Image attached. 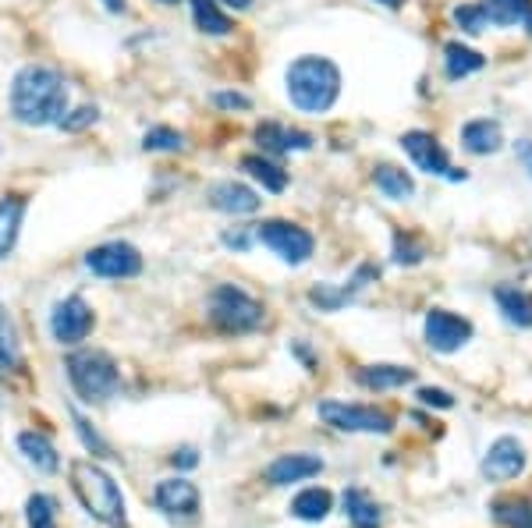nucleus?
<instances>
[{
  "label": "nucleus",
  "instance_id": "f257e3e1",
  "mask_svg": "<svg viewBox=\"0 0 532 528\" xmlns=\"http://www.w3.org/2000/svg\"><path fill=\"white\" fill-rule=\"evenodd\" d=\"M11 114L29 128L57 125L68 114V82L57 68L25 64L11 82Z\"/></svg>",
  "mask_w": 532,
  "mask_h": 528
},
{
  "label": "nucleus",
  "instance_id": "f03ea898",
  "mask_svg": "<svg viewBox=\"0 0 532 528\" xmlns=\"http://www.w3.org/2000/svg\"><path fill=\"white\" fill-rule=\"evenodd\" d=\"M288 96L302 114H323L341 96V71L330 57H298L288 68Z\"/></svg>",
  "mask_w": 532,
  "mask_h": 528
},
{
  "label": "nucleus",
  "instance_id": "7ed1b4c3",
  "mask_svg": "<svg viewBox=\"0 0 532 528\" xmlns=\"http://www.w3.org/2000/svg\"><path fill=\"white\" fill-rule=\"evenodd\" d=\"M68 479H71V490H75V497H79V504L86 507L96 521H103V525H110V528H125L128 525L125 493H121V486L110 479L100 465H93V461H86V458L71 461Z\"/></svg>",
  "mask_w": 532,
  "mask_h": 528
},
{
  "label": "nucleus",
  "instance_id": "20e7f679",
  "mask_svg": "<svg viewBox=\"0 0 532 528\" xmlns=\"http://www.w3.org/2000/svg\"><path fill=\"white\" fill-rule=\"evenodd\" d=\"M68 380L82 401H107L121 390V369L107 351H75L68 358Z\"/></svg>",
  "mask_w": 532,
  "mask_h": 528
},
{
  "label": "nucleus",
  "instance_id": "39448f33",
  "mask_svg": "<svg viewBox=\"0 0 532 528\" xmlns=\"http://www.w3.org/2000/svg\"><path fill=\"white\" fill-rule=\"evenodd\" d=\"M210 319L227 334H245L263 323V305L238 284H220L210 295Z\"/></svg>",
  "mask_w": 532,
  "mask_h": 528
},
{
  "label": "nucleus",
  "instance_id": "423d86ee",
  "mask_svg": "<svg viewBox=\"0 0 532 528\" xmlns=\"http://www.w3.org/2000/svg\"><path fill=\"white\" fill-rule=\"evenodd\" d=\"M256 238L263 241V245L274 252V256H281L284 263H291V266L306 263V259L313 256V249H316L313 234H309L306 227L288 224V220H266V224L256 227Z\"/></svg>",
  "mask_w": 532,
  "mask_h": 528
},
{
  "label": "nucleus",
  "instance_id": "0eeeda50",
  "mask_svg": "<svg viewBox=\"0 0 532 528\" xmlns=\"http://www.w3.org/2000/svg\"><path fill=\"white\" fill-rule=\"evenodd\" d=\"M320 419L327 426L341 429V433H391L394 419L387 412L376 408H362V404H345V401H323L320 404Z\"/></svg>",
  "mask_w": 532,
  "mask_h": 528
},
{
  "label": "nucleus",
  "instance_id": "6e6552de",
  "mask_svg": "<svg viewBox=\"0 0 532 528\" xmlns=\"http://www.w3.org/2000/svg\"><path fill=\"white\" fill-rule=\"evenodd\" d=\"M86 266L96 277L128 280L142 273V252L128 241H107V245H96V249L86 252Z\"/></svg>",
  "mask_w": 532,
  "mask_h": 528
},
{
  "label": "nucleus",
  "instance_id": "1a4fd4ad",
  "mask_svg": "<svg viewBox=\"0 0 532 528\" xmlns=\"http://www.w3.org/2000/svg\"><path fill=\"white\" fill-rule=\"evenodd\" d=\"M93 323H96L93 309H89V302L82 295H68L64 302L54 305V312H50V334H54L57 344H68V348L86 341Z\"/></svg>",
  "mask_w": 532,
  "mask_h": 528
},
{
  "label": "nucleus",
  "instance_id": "9d476101",
  "mask_svg": "<svg viewBox=\"0 0 532 528\" xmlns=\"http://www.w3.org/2000/svg\"><path fill=\"white\" fill-rule=\"evenodd\" d=\"M401 149L412 156V164L419 167V171L437 174V178H451V181L465 178V174L451 171V160H447L444 146H440L430 132H405L401 135Z\"/></svg>",
  "mask_w": 532,
  "mask_h": 528
},
{
  "label": "nucleus",
  "instance_id": "9b49d317",
  "mask_svg": "<svg viewBox=\"0 0 532 528\" xmlns=\"http://www.w3.org/2000/svg\"><path fill=\"white\" fill-rule=\"evenodd\" d=\"M472 341V323L462 316H454V312L447 309H433L430 316H426V344H430L433 351H458L462 344Z\"/></svg>",
  "mask_w": 532,
  "mask_h": 528
},
{
  "label": "nucleus",
  "instance_id": "f8f14e48",
  "mask_svg": "<svg viewBox=\"0 0 532 528\" xmlns=\"http://www.w3.org/2000/svg\"><path fill=\"white\" fill-rule=\"evenodd\" d=\"M153 504L171 518H196L199 514V490L188 479H164L153 490Z\"/></svg>",
  "mask_w": 532,
  "mask_h": 528
},
{
  "label": "nucleus",
  "instance_id": "ddd939ff",
  "mask_svg": "<svg viewBox=\"0 0 532 528\" xmlns=\"http://www.w3.org/2000/svg\"><path fill=\"white\" fill-rule=\"evenodd\" d=\"M206 199H210L213 210L231 213V217H245V213H256L263 206V199L249 185H242V181H217L206 192Z\"/></svg>",
  "mask_w": 532,
  "mask_h": 528
},
{
  "label": "nucleus",
  "instance_id": "4468645a",
  "mask_svg": "<svg viewBox=\"0 0 532 528\" xmlns=\"http://www.w3.org/2000/svg\"><path fill=\"white\" fill-rule=\"evenodd\" d=\"M522 468H525V447L515 440V436H501L483 458L486 479H515Z\"/></svg>",
  "mask_w": 532,
  "mask_h": 528
},
{
  "label": "nucleus",
  "instance_id": "2eb2a0df",
  "mask_svg": "<svg viewBox=\"0 0 532 528\" xmlns=\"http://www.w3.org/2000/svg\"><path fill=\"white\" fill-rule=\"evenodd\" d=\"M323 472V461L316 454H281L274 465L266 468L270 486H291V482H306Z\"/></svg>",
  "mask_w": 532,
  "mask_h": 528
},
{
  "label": "nucleus",
  "instance_id": "dca6fc26",
  "mask_svg": "<svg viewBox=\"0 0 532 528\" xmlns=\"http://www.w3.org/2000/svg\"><path fill=\"white\" fill-rule=\"evenodd\" d=\"M462 146L469 149V153H476V156L497 153V149L504 146L501 125H497V121H486V117H479V121H469V125L462 128Z\"/></svg>",
  "mask_w": 532,
  "mask_h": 528
},
{
  "label": "nucleus",
  "instance_id": "f3484780",
  "mask_svg": "<svg viewBox=\"0 0 532 528\" xmlns=\"http://www.w3.org/2000/svg\"><path fill=\"white\" fill-rule=\"evenodd\" d=\"M25 199L22 195H4L0 199V259H8L15 252L18 231H22Z\"/></svg>",
  "mask_w": 532,
  "mask_h": 528
},
{
  "label": "nucleus",
  "instance_id": "a211bd4d",
  "mask_svg": "<svg viewBox=\"0 0 532 528\" xmlns=\"http://www.w3.org/2000/svg\"><path fill=\"white\" fill-rule=\"evenodd\" d=\"M18 451L25 454V461H29L36 472H57L61 468V458H57V447L47 440L43 433H18Z\"/></svg>",
  "mask_w": 532,
  "mask_h": 528
},
{
  "label": "nucleus",
  "instance_id": "6ab92c4d",
  "mask_svg": "<svg viewBox=\"0 0 532 528\" xmlns=\"http://www.w3.org/2000/svg\"><path fill=\"white\" fill-rule=\"evenodd\" d=\"M415 380V369L408 365H366L359 369V383L366 390H398Z\"/></svg>",
  "mask_w": 532,
  "mask_h": 528
},
{
  "label": "nucleus",
  "instance_id": "aec40b11",
  "mask_svg": "<svg viewBox=\"0 0 532 528\" xmlns=\"http://www.w3.org/2000/svg\"><path fill=\"white\" fill-rule=\"evenodd\" d=\"M486 22L493 25H529L532 32V0H483Z\"/></svg>",
  "mask_w": 532,
  "mask_h": 528
},
{
  "label": "nucleus",
  "instance_id": "412c9836",
  "mask_svg": "<svg viewBox=\"0 0 532 528\" xmlns=\"http://www.w3.org/2000/svg\"><path fill=\"white\" fill-rule=\"evenodd\" d=\"M345 514H348V521H352L355 528H380V521H384L380 504H376V500H369L362 490H348L345 493Z\"/></svg>",
  "mask_w": 532,
  "mask_h": 528
},
{
  "label": "nucleus",
  "instance_id": "4be33fe9",
  "mask_svg": "<svg viewBox=\"0 0 532 528\" xmlns=\"http://www.w3.org/2000/svg\"><path fill=\"white\" fill-rule=\"evenodd\" d=\"M497 305H501L504 319L515 327H532V295L518 288H501L497 291Z\"/></svg>",
  "mask_w": 532,
  "mask_h": 528
},
{
  "label": "nucleus",
  "instance_id": "5701e85b",
  "mask_svg": "<svg viewBox=\"0 0 532 528\" xmlns=\"http://www.w3.org/2000/svg\"><path fill=\"white\" fill-rule=\"evenodd\" d=\"M242 167L249 171V178H256L266 192H284L288 188V171L277 167L274 160H266V156H245Z\"/></svg>",
  "mask_w": 532,
  "mask_h": 528
},
{
  "label": "nucleus",
  "instance_id": "b1692460",
  "mask_svg": "<svg viewBox=\"0 0 532 528\" xmlns=\"http://www.w3.org/2000/svg\"><path fill=\"white\" fill-rule=\"evenodd\" d=\"M192 18H196V29L206 32V36H227L235 29L231 18L217 8V0H192Z\"/></svg>",
  "mask_w": 532,
  "mask_h": 528
},
{
  "label": "nucleus",
  "instance_id": "393cba45",
  "mask_svg": "<svg viewBox=\"0 0 532 528\" xmlns=\"http://www.w3.org/2000/svg\"><path fill=\"white\" fill-rule=\"evenodd\" d=\"M373 181H376V188H380V192H384L387 199H394V202L412 199V192H415L412 178H408V174L401 171V167H391V164H380V167H376Z\"/></svg>",
  "mask_w": 532,
  "mask_h": 528
},
{
  "label": "nucleus",
  "instance_id": "a878e982",
  "mask_svg": "<svg viewBox=\"0 0 532 528\" xmlns=\"http://www.w3.org/2000/svg\"><path fill=\"white\" fill-rule=\"evenodd\" d=\"M493 521L504 528H532V500L504 497L493 504Z\"/></svg>",
  "mask_w": 532,
  "mask_h": 528
},
{
  "label": "nucleus",
  "instance_id": "bb28decb",
  "mask_svg": "<svg viewBox=\"0 0 532 528\" xmlns=\"http://www.w3.org/2000/svg\"><path fill=\"white\" fill-rule=\"evenodd\" d=\"M334 507V497L327 490H302L291 500V514L302 521H323Z\"/></svg>",
  "mask_w": 532,
  "mask_h": 528
},
{
  "label": "nucleus",
  "instance_id": "cd10ccee",
  "mask_svg": "<svg viewBox=\"0 0 532 528\" xmlns=\"http://www.w3.org/2000/svg\"><path fill=\"white\" fill-rule=\"evenodd\" d=\"M444 64H447V78H465V75H472V71L483 68L486 61H483V54L462 47V43H447Z\"/></svg>",
  "mask_w": 532,
  "mask_h": 528
},
{
  "label": "nucleus",
  "instance_id": "c85d7f7f",
  "mask_svg": "<svg viewBox=\"0 0 532 528\" xmlns=\"http://www.w3.org/2000/svg\"><path fill=\"white\" fill-rule=\"evenodd\" d=\"M25 518L29 528H57V504L47 493H32L29 504H25Z\"/></svg>",
  "mask_w": 532,
  "mask_h": 528
},
{
  "label": "nucleus",
  "instance_id": "c756f323",
  "mask_svg": "<svg viewBox=\"0 0 532 528\" xmlns=\"http://www.w3.org/2000/svg\"><path fill=\"white\" fill-rule=\"evenodd\" d=\"M181 146H185V135L174 132V128H167V125L149 128L146 139H142V149H149V153H178Z\"/></svg>",
  "mask_w": 532,
  "mask_h": 528
},
{
  "label": "nucleus",
  "instance_id": "7c9ffc66",
  "mask_svg": "<svg viewBox=\"0 0 532 528\" xmlns=\"http://www.w3.org/2000/svg\"><path fill=\"white\" fill-rule=\"evenodd\" d=\"M0 365H4V369H8V365H18V334L4 305H0Z\"/></svg>",
  "mask_w": 532,
  "mask_h": 528
},
{
  "label": "nucleus",
  "instance_id": "2f4dec72",
  "mask_svg": "<svg viewBox=\"0 0 532 528\" xmlns=\"http://www.w3.org/2000/svg\"><path fill=\"white\" fill-rule=\"evenodd\" d=\"M256 142L263 146V153H288V128L266 121L256 128Z\"/></svg>",
  "mask_w": 532,
  "mask_h": 528
},
{
  "label": "nucleus",
  "instance_id": "473e14b6",
  "mask_svg": "<svg viewBox=\"0 0 532 528\" xmlns=\"http://www.w3.org/2000/svg\"><path fill=\"white\" fill-rule=\"evenodd\" d=\"M454 22L462 25L469 36H479V32L486 29V11L483 4H462V8L454 11Z\"/></svg>",
  "mask_w": 532,
  "mask_h": 528
},
{
  "label": "nucleus",
  "instance_id": "72a5a7b5",
  "mask_svg": "<svg viewBox=\"0 0 532 528\" xmlns=\"http://www.w3.org/2000/svg\"><path fill=\"white\" fill-rule=\"evenodd\" d=\"M96 117H100L96 107H79V110H71V114H64L61 121H57V128H64V132H86L89 125H96Z\"/></svg>",
  "mask_w": 532,
  "mask_h": 528
},
{
  "label": "nucleus",
  "instance_id": "f704fd0d",
  "mask_svg": "<svg viewBox=\"0 0 532 528\" xmlns=\"http://www.w3.org/2000/svg\"><path fill=\"white\" fill-rule=\"evenodd\" d=\"M419 259H423V249H419L412 238L394 241V263H419Z\"/></svg>",
  "mask_w": 532,
  "mask_h": 528
},
{
  "label": "nucleus",
  "instance_id": "c9c22d12",
  "mask_svg": "<svg viewBox=\"0 0 532 528\" xmlns=\"http://www.w3.org/2000/svg\"><path fill=\"white\" fill-rule=\"evenodd\" d=\"M252 238H256V231H252V227H238V231H224V245L227 249H238V252H245L252 245Z\"/></svg>",
  "mask_w": 532,
  "mask_h": 528
},
{
  "label": "nucleus",
  "instance_id": "e433bc0d",
  "mask_svg": "<svg viewBox=\"0 0 532 528\" xmlns=\"http://www.w3.org/2000/svg\"><path fill=\"white\" fill-rule=\"evenodd\" d=\"M75 426H79V436H82V443H86L89 451H96V454H107V443L96 436V429H89V422L82 419V415H75Z\"/></svg>",
  "mask_w": 532,
  "mask_h": 528
},
{
  "label": "nucleus",
  "instance_id": "4c0bfd02",
  "mask_svg": "<svg viewBox=\"0 0 532 528\" xmlns=\"http://www.w3.org/2000/svg\"><path fill=\"white\" fill-rule=\"evenodd\" d=\"M419 401L430 404V408H454V397L440 387H423L419 390Z\"/></svg>",
  "mask_w": 532,
  "mask_h": 528
},
{
  "label": "nucleus",
  "instance_id": "58836bf2",
  "mask_svg": "<svg viewBox=\"0 0 532 528\" xmlns=\"http://www.w3.org/2000/svg\"><path fill=\"white\" fill-rule=\"evenodd\" d=\"M213 103H217L220 110H249L252 107V100L242 93H217L213 96Z\"/></svg>",
  "mask_w": 532,
  "mask_h": 528
},
{
  "label": "nucleus",
  "instance_id": "ea45409f",
  "mask_svg": "<svg viewBox=\"0 0 532 528\" xmlns=\"http://www.w3.org/2000/svg\"><path fill=\"white\" fill-rule=\"evenodd\" d=\"M174 465H181V468H196V465H199L196 447H181V451L174 454Z\"/></svg>",
  "mask_w": 532,
  "mask_h": 528
},
{
  "label": "nucleus",
  "instance_id": "a19ab883",
  "mask_svg": "<svg viewBox=\"0 0 532 528\" xmlns=\"http://www.w3.org/2000/svg\"><path fill=\"white\" fill-rule=\"evenodd\" d=\"M515 153H518V160H522V164H525V171L532 174V142H529V139L515 142Z\"/></svg>",
  "mask_w": 532,
  "mask_h": 528
},
{
  "label": "nucleus",
  "instance_id": "79ce46f5",
  "mask_svg": "<svg viewBox=\"0 0 532 528\" xmlns=\"http://www.w3.org/2000/svg\"><path fill=\"white\" fill-rule=\"evenodd\" d=\"M103 8L114 11V15H121V11L128 8V0H103Z\"/></svg>",
  "mask_w": 532,
  "mask_h": 528
},
{
  "label": "nucleus",
  "instance_id": "37998d69",
  "mask_svg": "<svg viewBox=\"0 0 532 528\" xmlns=\"http://www.w3.org/2000/svg\"><path fill=\"white\" fill-rule=\"evenodd\" d=\"M224 4H227V8H235V11H242V8H249L252 0H224Z\"/></svg>",
  "mask_w": 532,
  "mask_h": 528
},
{
  "label": "nucleus",
  "instance_id": "c03bdc74",
  "mask_svg": "<svg viewBox=\"0 0 532 528\" xmlns=\"http://www.w3.org/2000/svg\"><path fill=\"white\" fill-rule=\"evenodd\" d=\"M376 4H384V8H401L405 0H376Z\"/></svg>",
  "mask_w": 532,
  "mask_h": 528
},
{
  "label": "nucleus",
  "instance_id": "a18cd8bd",
  "mask_svg": "<svg viewBox=\"0 0 532 528\" xmlns=\"http://www.w3.org/2000/svg\"><path fill=\"white\" fill-rule=\"evenodd\" d=\"M160 4H178V0H160Z\"/></svg>",
  "mask_w": 532,
  "mask_h": 528
}]
</instances>
